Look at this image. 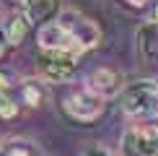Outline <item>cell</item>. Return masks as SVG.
<instances>
[{
	"label": "cell",
	"instance_id": "277c9868",
	"mask_svg": "<svg viewBox=\"0 0 158 156\" xmlns=\"http://www.w3.org/2000/svg\"><path fill=\"white\" fill-rule=\"evenodd\" d=\"M39 47L42 52H70V55H81V50L75 47V42L70 39V34L62 29L60 21H49L39 29Z\"/></svg>",
	"mask_w": 158,
	"mask_h": 156
},
{
	"label": "cell",
	"instance_id": "ba28073f",
	"mask_svg": "<svg viewBox=\"0 0 158 156\" xmlns=\"http://www.w3.org/2000/svg\"><path fill=\"white\" fill-rule=\"evenodd\" d=\"M62 3L60 0H23V18L29 24H49L52 18H57Z\"/></svg>",
	"mask_w": 158,
	"mask_h": 156
},
{
	"label": "cell",
	"instance_id": "5bb4252c",
	"mask_svg": "<svg viewBox=\"0 0 158 156\" xmlns=\"http://www.w3.org/2000/svg\"><path fill=\"white\" fill-rule=\"evenodd\" d=\"M150 24H158V0H153V11H150Z\"/></svg>",
	"mask_w": 158,
	"mask_h": 156
},
{
	"label": "cell",
	"instance_id": "8fae6325",
	"mask_svg": "<svg viewBox=\"0 0 158 156\" xmlns=\"http://www.w3.org/2000/svg\"><path fill=\"white\" fill-rule=\"evenodd\" d=\"M18 115V104L16 96L10 94V89H0V117L3 120H10V117Z\"/></svg>",
	"mask_w": 158,
	"mask_h": 156
},
{
	"label": "cell",
	"instance_id": "4fadbf2b",
	"mask_svg": "<svg viewBox=\"0 0 158 156\" xmlns=\"http://www.w3.org/2000/svg\"><path fill=\"white\" fill-rule=\"evenodd\" d=\"M8 47H10V44H8V39H5V34L0 31V60L5 57V52H8Z\"/></svg>",
	"mask_w": 158,
	"mask_h": 156
},
{
	"label": "cell",
	"instance_id": "9a60e30c",
	"mask_svg": "<svg viewBox=\"0 0 158 156\" xmlns=\"http://www.w3.org/2000/svg\"><path fill=\"white\" fill-rule=\"evenodd\" d=\"M127 3H130V5H135V8H143V5H145L148 0H127Z\"/></svg>",
	"mask_w": 158,
	"mask_h": 156
},
{
	"label": "cell",
	"instance_id": "9c48e42d",
	"mask_svg": "<svg viewBox=\"0 0 158 156\" xmlns=\"http://www.w3.org/2000/svg\"><path fill=\"white\" fill-rule=\"evenodd\" d=\"M29 21H26L23 16H10L8 18V24H5V29H3V34L5 39H8V44L10 47H18V44H23V39L29 37Z\"/></svg>",
	"mask_w": 158,
	"mask_h": 156
},
{
	"label": "cell",
	"instance_id": "3957f363",
	"mask_svg": "<svg viewBox=\"0 0 158 156\" xmlns=\"http://www.w3.org/2000/svg\"><path fill=\"white\" fill-rule=\"evenodd\" d=\"M57 21L62 24V29L70 34V39L75 42V47L81 50V52L96 47L98 39H101L98 26L91 21V18H85V16H81V13H75V11H65V13H60V18H57Z\"/></svg>",
	"mask_w": 158,
	"mask_h": 156
},
{
	"label": "cell",
	"instance_id": "8992f818",
	"mask_svg": "<svg viewBox=\"0 0 158 156\" xmlns=\"http://www.w3.org/2000/svg\"><path fill=\"white\" fill-rule=\"evenodd\" d=\"M124 151L130 156H158V128H130L124 133Z\"/></svg>",
	"mask_w": 158,
	"mask_h": 156
},
{
	"label": "cell",
	"instance_id": "7a4b0ae2",
	"mask_svg": "<svg viewBox=\"0 0 158 156\" xmlns=\"http://www.w3.org/2000/svg\"><path fill=\"white\" fill-rule=\"evenodd\" d=\"M104 99L101 96H96L94 91H88V89H75V91H70L68 96H65V112H68L73 120L78 122H96L98 117L104 115Z\"/></svg>",
	"mask_w": 158,
	"mask_h": 156
},
{
	"label": "cell",
	"instance_id": "52a82bcc",
	"mask_svg": "<svg viewBox=\"0 0 158 156\" xmlns=\"http://www.w3.org/2000/svg\"><path fill=\"white\" fill-rule=\"evenodd\" d=\"M85 89L94 91L101 99H111V96L119 94L122 78H119V73H114V70H109V68H98V70H94V73L85 78Z\"/></svg>",
	"mask_w": 158,
	"mask_h": 156
},
{
	"label": "cell",
	"instance_id": "7c38bea8",
	"mask_svg": "<svg viewBox=\"0 0 158 156\" xmlns=\"http://www.w3.org/2000/svg\"><path fill=\"white\" fill-rule=\"evenodd\" d=\"M5 156H34V151H31L26 143H13L8 151H5Z\"/></svg>",
	"mask_w": 158,
	"mask_h": 156
},
{
	"label": "cell",
	"instance_id": "30bf717a",
	"mask_svg": "<svg viewBox=\"0 0 158 156\" xmlns=\"http://www.w3.org/2000/svg\"><path fill=\"white\" fill-rule=\"evenodd\" d=\"M42 96H44V91H42V86H39L36 81H26L21 86V99H23V104H29V107H39Z\"/></svg>",
	"mask_w": 158,
	"mask_h": 156
},
{
	"label": "cell",
	"instance_id": "5b68a950",
	"mask_svg": "<svg viewBox=\"0 0 158 156\" xmlns=\"http://www.w3.org/2000/svg\"><path fill=\"white\" fill-rule=\"evenodd\" d=\"M75 60H78V55H70V52H42L39 68H42L44 78L60 83L75 73Z\"/></svg>",
	"mask_w": 158,
	"mask_h": 156
},
{
	"label": "cell",
	"instance_id": "2e32d148",
	"mask_svg": "<svg viewBox=\"0 0 158 156\" xmlns=\"http://www.w3.org/2000/svg\"><path fill=\"white\" fill-rule=\"evenodd\" d=\"M85 156H109V154H104V151H88Z\"/></svg>",
	"mask_w": 158,
	"mask_h": 156
},
{
	"label": "cell",
	"instance_id": "6da1fadb",
	"mask_svg": "<svg viewBox=\"0 0 158 156\" xmlns=\"http://www.w3.org/2000/svg\"><path fill=\"white\" fill-rule=\"evenodd\" d=\"M124 112L135 120H150L158 115V83L153 81H135L122 94Z\"/></svg>",
	"mask_w": 158,
	"mask_h": 156
}]
</instances>
